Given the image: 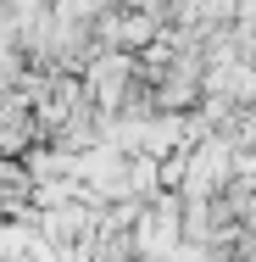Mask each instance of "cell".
<instances>
[{
	"mask_svg": "<svg viewBox=\"0 0 256 262\" xmlns=\"http://www.w3.org/2000/svg\"><path fill=\"white\" fill-rule=\"evenodd\" d=\"M134 73H139L134 51H101L89 61V73H84V90H89V101L101 112H123L128 95H134Z\"/></svg>",
	"mask_w": 256,
	"mask_h": 262,
	"instance_id": "cell-1",
	"label": "cell"
}]
</instances>
